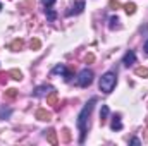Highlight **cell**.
<instances>
[{
  "instance_id": "obj_13",
  "label": "cell",
  "mask_w": 148,
  "mask_h": 146,
  "mask_svg": "<svg viewBox=\"0 0 148 146\" xmlns=\"http://www.w3.org/2000/svg\"><path fill=\"white\" fill-rule=\"evenodd\" d=\"M53 88H50V86H40V88H36L35 89V96H41L45 91H52Z\"/></svg>"
},
{
  "instance_id": "obj_20",
  "label": "cell",
  "mask_w": 148,
  "mask_h": 146,
  "mask_svg": "<svg viewBox=\"0 0 148 146\" xmlns=\"http://www.w3.org/2000/svg\"><path fill=\"white\" fill-rule=\"evenodd\" d=\"M62 141L64 143H69L71 141V131L69 129H62Z\"/></svg>"
},
{
  "instance_id": "obj_28",
  "label": "cell",
  "mask_w": 148,
  "mask_h": 146,
  "mask_svg": "<svg viewBox=\"0 0 148 146\" xmlns=\"http://www.w3.org/2000/svg\"><path fill=\"white\" fill-rule=\"evenodd\" d=\"M145 50H147V53H148V41L145 43Z\"/></svg>"
},
{
  "instance_id": "obj_18",
  "label": "cell",
  "mask_w": 148,
  "mask_h": 146,
  "mask_svg": "<svg viewBox=\"0 0 148 146\" xmlns=\"http://www.w3.org/2000/svg\"><path fill=\"white\" fill-rule=\"evenodd\" d=\"M66 72H67V69H66L64 65H55V67L52 69V74H62V76H64Z\"/></svg>"
},
{
  "instance_id": "obj_23",
  "label": "cell",
  "mask_w": 148,
  "mask_h": 146,
  "mask_svg": "<svg viewBox=\"0 0 148 146\" xmlns=\"http://www.w3.org/2000/svg\"><path fill=\"white\" fill-rule=\"evenodd\" d=\"M7 79H9V72H0V83L2 84L7 83Z\"/></svg>"
},
{
  "instance_id": "obj_19",
  "label": "cell",
  "mask_w": 148,
  "mask_h": 146,
  "mask_svg": "<svg viewBox=\"0 0 148 146\" xmlns=\"http://www.w3.org/2000/svg\"><path fill=\"white\" fill-rule=\"evenodd\" d=\"M124 10H126L127 14H134V12H136V5H134L133 2H131V3H126V5H124Z\"/></svg>"
},
{
  "instance_id": "obj_25",
  "label": "cell",
  "mask_w": 148,
  "mask_h": 146,
  "mask_svg": "<svg viewBox=\"0 0 148 146\" xmlns=\"http://www.w3.org/2000/svg\"><path fill=\"white\" fill-rule=\"evenodd\" d=\"M95 60V55L93 53H90V55H86V64H91Z\"/></svg>"
},
{
  "instance_id": "obj_6",
  "label": "cell",
  "mask_w": 148,
  "mask_h": 146,
  "mask_svg": "<svg viewBox=\"0 0 148 146\" xmlns=\"http://www.w3.org/2000/svg\"><path fill=\"white\" fill-rule=\"evenodd\" d=\"M134 60H136L134 52H127V53L124 55V59H122V64H124L126 67H129V65H133V64H134Z\"/></svg>"
},
{
  "instance_id": "obj_24",
  "label": "cell",
  "mask_w": 148,
  "mask_h": 146,
  "mask_svg": "<svg viewBox=\"0 0 148 146\" xmlns=\"http://www.w3.org/2000/svg\"><path fill=\"white\" fill-rule=\"evenodd\" d=\"M41 3H43L45 7H52V5L55 3V0H41Z\"/></svg>"
},
{
  "instance_id": "obj_21",
  "label": "cell",
  "mask_w": 148,
  "mask_h": 146,
  "mask_svg": "<svg viewBox=\"0 0 148 146\" xmlns=\"http://www.w3.org/2000/svg\"><path fill=\"white\" fill-rule=\"evenodd\" d=\"M45 14H47V19H48V21H53V19L57 17V14H55L52 9H48V7L45 9Z\"/></svg>"
},
{
  "instance_id": "obj_29",
  "label": "cell",
  "mask_w": 148,
  "mask_h": 146,
  "mask_svg": "<svg viewBox=\"0 0 148 146\" xmlns=\"http://www.w3.org/2000/svg\"><path fill=\"white\" fill-rule=\"evenodd\" d=\"M0 10H2V3H0Z\"/></svg>"
},
{
  "instance_id": "obj_3",
  "label": "cell",
  "mask_w": 148,
  "mask_h": 146,
  "mask_svg": "<svg viewBox=\"0 0 148 146\" xmlns=\"http://www.w3.org/2000/svg\"><path fill=\"white\" fill-rule=\"evenodd\" d=\"M91 83H93V72L90 69H83L79 72V77H77V84L81 88H88Z\"/></svg>"
},
{
  "instance_id": "obj_17",
  "label": "cell",
  "mask_w": 148,
  "mask_h": 146,
  "mask_svg": "<svg viewBox=\"0 0 148 146\" xmlns=\"http://www.w3.org/2000/svg\"><path fill=\"white\" fill-rule=\"evenodd\" d=\"M29 46H31V50H40V48H41V41H40L38 38H33L31 43H29Z\"/></svg>"
},
{
  "instance_id": "obj_11",
  "label": "cell",
  "mask_w": 148,
  "mask_h": 146,
  "mask_svg": "<svg viewBox=\"0 0 148 146\" xmlns=\"http://www.w3.org/2000/svg\"><path fill=\"white\" fill-rule=\"evenodd\" d=\"M110 127H112V131H121V129H122V122H121V117H119V115L114 117Z\"/></svg>"
},
{
  "instance_id": "obj_2",
  "label": "cell",
  "mask_w": 148,
  "mask_h": 146,
  "mask_svg": "<svg viewBox=\"0 0 148 146\" xmlns=\"http://www.w3.org/2000/svg\"><path fill=\"white\" fill-rule=\"evenodd\" d=\"M115 83H117L115 72H105L100 77V83H98L100 91H103V93H112V89L115 88Z\"/></svg>"
},
{
  "instance_id": "obj_1",
  "label": "cell",
  "mask_w": 148,
  "mask_h": 146,
  "mask_svg": "<svg viewBox=\"0 0 148 146\" xmlns=\"http://www.w3.org/2000/svg\"><path fill=\"white\" fill-rule=\"evenodd\" d=\"M97 103V98H91L86 105H84V108L81 110V113L77 115V127H79V143H84V136H86V122H88V117H90V113H91V110H93V105Z\"/></svg>"
},
{
  "instance_id": "obj_26",
  "label": "cell",
  "mask_w": 148,
  "mask_h": 146,
  "mask_svg": "<svg viewBox=\"0 0 148 146\" xmlns=\"http://www.w3.org/2000/svg\"><path fill=\"white\" fill-rule=\"evenodd\" d=\"M129 143H131V145H141V141H140V139H136V138H133Z\"/></svg>"
},
{
  "instance_id": "obj_15",
  "label": "cell",
  "mask_w": 148,
  "mask_h": 146,
  "mask_svg": "<svg viewBox=\"0 0 148 146\" xmlns=\"http://www.w3.org/2000/svg\"><path fill=\"white\" fill-rule=\"evenodd\" d=\"M134 72H136V76H140V77H148V67H138Z\"/></svg>"
},
{
  "instance_id": "obj_5",
  "label": "cell",
  "mask_w": 148,
  "mask_h": 146,
  "mask_svg": "<svg viewBox=\"0 0 148 146\" xmlns=\"http://www.w3.org/2000/svg\"><path fill=\"white\" fill-rule=\"evenodd\" d=\"M83 9H84V2H83V0H79V2H76L73 7H71V10H67V16L81 14V12H83Z\"/></svg>"
},
{
  "instance_id": "obj_22",
  "label": "cell",
  "mask_w": 148,
  "mask_h": 146,
  "mask_svg": "<svg viewBox=\"0 0 148 146\" xmlns=\"http://www.w3.org/2000/svg\"><path fill=\"white\" fill-rule=\"evenodd\" d=\"M109 5H110L112 9H119V7H121V2H119V0H110Z\"/></svg>"
},
{
  "instance_id": "obj_27",
  "label": "cell",
  "mask_w": 148,
  "mask_h": 146,
  "mask_svg": "<svg viewBox=\"0 0 148 146\" xmlns=\"http://www.w3.org/2000/svg\"><path fill=\"white\" fill-rule=\"evenodd\" d=\"M145 139H148V127L145 129Z\"/></svg>"
},
{
  "instance_id": "obj_7",
  "label": "cell",
  "mask_w": 148,
  "mask_h": 146,
  "mask_svg": "<svg viewBox=\"0 0 148 146\" xmlns=\"http://www.w3.org/2000/svg\"><path fill=\"white\" fill-rule=\"evenodd\" d=\"M47 139H48V143H50V145H53V146L59 145V139H57V132H55L53 129H48V131H47Z\"/></svg>"
},
{
  "instance_id": "obj_4",
  "label": "cell",
  "mask_w": 148,
  "mask_h": 146,
  "mask_svg": "<svg viewBox=\"0 0 148 146\" xmlns=\"http://www.w3.org/2000/svg\"><path fill=\"white\" fill-rule=\"evenodd\" d=\"M36 119L38 120H45V122H48V120H52V112H48V110H43V108H40L36 110Z\"/></svg>"
},
{
  "instance_id": "obj_10",
  "label": "cell",
  "mask_w": 148,
  "mask_h": 146,
  "mask_svg": "<svg viewBox=\"0 0 148 146\" xmlns=\"http://www.w3.org/2000/svg\"><path fill=\"white\" fill-rule=\"evenodd\" d=\"M16 96H17V89H16V88H9V89L3 93V98H5V100H14Z\"/></svg>"
},
{
  "instance_id": "obj_9",
  "label": "cell",
  "mask_w": 148,
  "mask_h": 146,
  "mask_svg": "<svg viewBox=\"0 0 148 146\" xmlns=\"http://www.w3.org/2000/svg\"><path fill=\"white\" fill-rule=\"evenodd\" d=\"M109 113H110L109 107H107V105H102V110H100V122H102V124H105V120H107Z\"/></svg>"
},
{
  "instance_id": "obj_12",
  "label": "cell",
  "mask_w": 148,
  "mask_h": 146,
  "mask_svg": "<svg viewBox=\"0 0 148 146\" xmlns=\"http://www.w3.org/2000/svg\"><path fill=\"white\" fill-rule=\"evenodd\" d=\"M47 103L48 105H57V91H50V95L47 96Z\"/></svg>"
},
{
  "instance_id": "obj_14",
  "label": "cell",
  "mask_w": 148,
  "mask_h": 146,
  "mask_svg": "<svg viewBox=\"0 0 148 146\" xmlns=\"http://www.w3.org/2000/svg\"><path fill=\"white\" fill-rule=\"evenodd\" d=\"M9 76H12V79H16V81H21V79H23V72H21V71H17V69L9 71Z\"/></svg>"
},
{
  "instance_id": "obj_8",
  "label": "cell",
  "mask_w": 148,
  "mask_h": 146,
  "mask_svg": "<svg viewBox=\"0 0 148 146\" xmlns=\"http://www.w3.org/2000/svg\"><path fill=\"white\" fill-rule=\"evenodd\" d=\"M24 46V41L21 40V38H17V40H14L12 43H10V50H14V52H19L21 48Z\"/></svg>"
},
{
  "instance_id": "obj_16",
  "label": "cell",
  "mask_w": 148,
  "mask_h": 146,
  "mask_svg": "<svg viewBox=\"0 0 148 146\" xmlns=\"http://www.w3.org/2000/svg\"><path fill=\"white\" fill-rule=\"evenodd\" d=\"M119 19H117V16H112L110 19H109V28L110 29H115V28H119Z\"/></svg>"
}]
</instances>
